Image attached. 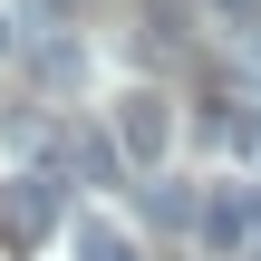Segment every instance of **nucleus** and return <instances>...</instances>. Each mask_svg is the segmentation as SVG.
I'll list each match as a JSON object with an SVG mask.
<instances>
[{
  "label": "nucleus",
  "instance_id": "obj_1",
  "mask_svg": "<svg viewBox=\"0 0 261 261\" xmlns=\"http://www.w3.org/2000/svg\"><path fill=\"white\" fill-rule=\"evenodd\" d=\"M48 232H68V174H10L0 184V242L39 252Z\"/></svg>",
  "mask_w": 261,
  "mask_h": 261
},
{
  "label": "nucleus",
  "instance_id": "obj_2",
  "mask_svg": "<svg viewBox=\"0 0 261 261\" xmlns=\"http://www.w3.org/2000/svg\"><path fill=\"white\" fill-rule=\"evenodd\" d=\"M107 136L126 145V165H165V145H174V97H165V87H116Z\"/></svg>",
  "mask_w": 261,
  "mask_h": 261
},
{
  "label": "nucleus",
  "instance_id": "obj_3",
  "mask_svg": "<svg viewBox=\"0 0 261 261\" xmlns=\"http://www.w3.org/2000/svg\"><path fill=\"white\" fill-rule=\"evenodd\" d=\"M252 232H261L252 194H203V213H194V242H203L213 261H242V252H252Z\"/></svg>",
  "mask_w": 261,
  "mask_h": 261
},
{
  "label": "nucleus",
  "instance_id": "obj_4",
  "mask_svg": "<svg viewBox=\"0 0 261 261\" xmlns=\"http://www.w3.org/2000/svg\"><path fill=\"white\" fill-rule=\"evenodd\" d=\"M77 261H136V242L116 223H77Z\"/></svg>",
  "mask_w": 261,
  "mask_h": 261
},
{
  "label": "nucleus",
  "instance_id": "obj_5",
  "mask_svg": "<svg viewBox=\"0 0 261 261\" xmlns=\"http://www.w3.org/2000/svg\"><path fill=\"white\" fill-rule=\"evenodd\" d=\"M39 68H48V87H77V48H68V39H48V58H39Z\"/></svg>",
  "mask_w": 261,
  "mask_h": 261
},
{
  "label": "nucleus",
  "instance_id": "obj_6",
  "mask_svg": "<svg viewBox=\"0 0 261 261\" xmlns=\"http://www.w3.org/2000/svg\"><path fill=\"white\" fill-rule=\"evenodd\" d=\"M0 48H10V10H0Z\"/></svg>",
  "mask_w": 261,
  "mask_h": 261
},
{
  "label": "nucleus",
  "instance_id": "obj_7",
  "mask_svg": "<svg viewBox=\"0 0 261 261\" xmlns=\"http://www.w3.org/2000/svg\"><path fill=\"white\" fill-rule=\"evenodd\" d=\"M242 261H261V232H252V252H242Z\"/></svg>",
  "mask_w": 261,
  "mask_h": 261
},
{
  "label": "nucleus",
  "instance_id": "obj_8",
  "mask_svg": "<svg viewBox=\"0 0 261 261\" xmlns=\"http://www.w3.org/2000/svg\"><path fill=\"white\" fill-rule=\"evenodd\" d=\"M252 48H261V19H252Z\"/></svg>",
  "mask_w": 261,
  "mask_h": 261
}]
</instances>
